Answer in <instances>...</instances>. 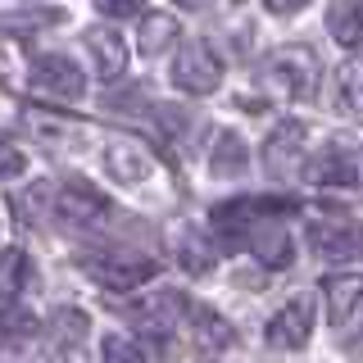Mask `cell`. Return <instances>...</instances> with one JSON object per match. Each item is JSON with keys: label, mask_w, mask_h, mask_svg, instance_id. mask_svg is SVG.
<instances>
[{"label": "cell", "mask_w": 363, "mask_h": 363, "mask_svg": "<svg viewBox=\"0 0 363 363\" xmlns=\"http://www.w3.org/2000/svg\"><path fill=\"white\" fill-rule=\"evenodd\" d=\"M55 218H64L68 227H100L113 218V200L86 177H73L55 191Z\"/></svg>", "instance_id": "obj_3"}, {"label": "cell", "mask_w": 363, "mask_h": 363, "mask_svg": "<svg viewBox=\"0 0 363 363\" xmlns=\"http://www.w3.org/2000/svg\"><path fill=\"white\" fill-rule=\"evenodd\" d=\"M28 277H32V264L18 245L0 250V313H14L23 291H28Z\"/></svg>", "instance_id": "obj_17"}, {"label": "cell", "mask_w": 363, "mask_h": 363, "mask_svg": "<svg viewBox=\"0 0 363 363\" xmlns=\"http://www.w3.org/2000/svg\"><path fill=\"white\" fill-rule=\"evenodd\" d=\"M218 82H223V64L213 55V45L200 37L182 45L173 60V86L186 91V96H209V91H218Z\"/></svg>", "instance_id": "obj_4"}, {"label": "cell", "mask_w": 363, "mask_h": 363, "mask_svg": "<svg viewBox=\"0 0 363 363\" xmlns=\"http://www.w3.org/2000/svg\"><path fill=\"white\" fill-rule=\"evenodd\" d=\"M77 264H82V272L105 291H136V286H145V281H155V272H159V264L150 255H86V259H77Z\"/></svg>", "instance_id": "obj_2"}, {"label": "cell", "mask_w": 363, "mask_h": 363, "mask_svg": "<svg viewBox=\"0 0 363 363\" xmlns=\"http://www.w3.org/2000/svg\"><path fill=\"white\" fill-rule=\"evenodd\" d=\"M309 327H313V304L300 295V300H286L277 313L268 318L264 336H268L272 350H300L304 340H309Z\"/></svg>", "instance_id": "obj_8"}, {"label": "cell", "mask_w": 363, "mask_h": 363, "mask_svg": "<svg viewBox=\"0 0 363 363\" xmlns=\"http://www.w3.org/2000/svg\"><path fill=\"white\" fill-rule=\"evenodd\" d=\"M105 164L123 186H145V182L155 177V155L145 150V145H136V141H113L105 150Z\"/></svg>", "instance_id": "obj_11"}, {"label": "cell", "mask_w": 363, "mask_h": 363, "mask_svg": "<svg viewBox=\"0 0 363 363\" xmlns=\"http://www.w3.org/2000/svg\"><path fill=\"white\" fill-rule=\"evenodd\" d=\"M177 264L191 277H204V272H213V264H218V250L209 245V236L200 227H182L177 232Z\"/></svg>", "instance_id": "obj_19"}, {"label": "cell", "mask_w": 363, "mask_h": 363, "mask_svg": "<svg viewBox=\"0 0 363 363\" xmlns=\"http://www.w3.org/2000/svg\"><path fill=\"white\" fill-rule=\"evenodd\" d=\"M173 37H182V23L173 9H141V23H136V50L145 55V60H155V55H164Z\"/></svg>", "instance_id": "obj_13"}, {"label": "cell", "mask_w": 363, "mask_h": 363, "mask_svg": "<svg viewBox=\"0 0 363 363\" xmlns=\"http://www.w3.org/2000/svg\"><path fill=\"white\" fill-rule=\"evenodd\" d=\"M264 86L281 100H313L318 91V55L309 45H281L264 60Z\"/></svg>", "instance_id": "obj_1"}, {"label": "cell", "mask_w": 363, "mask_h": 363, "mask_svg": "<svg viewBox=\"0 0 363 363\" xmlns=\"http://www.w3.org/2000/svg\"><path fill=\"white\" fill-rule=\"evenodd\" d=\"M86 50H91L96 73L105 77V82H118L123 68H128V50H123L118 32H109V28H86Z\"/></svg>", "instance_id": "obj_16"}, {"label": "cell", "mask_w": 363, "mask_h": 363, "mask_svg": "<svg viewBox=\"0 0 363 363\" xmlns=\"http://www.w3.org/2000/svg\"><path fill=\"white\" fill-rule=\"evenodd\" d=\"M186 336L196 340L204 354H223V350L236 345L232 323H227L218 309H209V304H191V313H186Z\"/></svg>", "instance_id": "obj_9"}, {"label": "cell", "mask_w": 363, "mask_h": 363, "mask_svg": "<svg viewBox=\"0 0 363 363\" xmlns=\"http://www.w3.org/2000/svg\"><path fill=\"white\" fill-rule=\"evenodd\" d=\"M23 173H28V155H23L9 136H0V182H14Z\"/></svg>", "instance_id": "obj_23"}, {"label": "cell", "mask_w": 363, "mask_h": 363, "mask_svg": "<svg viewBox=\"0 0 363 363\" xmlns=\"http://www.w3.org/2000/svg\"><path fill=\"white\" fill-rule=\"evenodd\" d=\"M309 245H313V255H323V259H354L359 250H363V227L354 218H345V213H323V218H309Z\"/></svg>", "instance_id": "obj_6"}, {"label": "cell", "mask_w": 363, "mask_h": 363, "mask_svg": "<svg viewBox=\"0 0 363 363\" xmlns=\"http://www.w3.org/2000/svg\"><path fill=\"white\" fill-rule=\"evenodd\" d=\"M250 168V145L241 141V132H218L209 145V173L213 177H241Z\"/></svg>", "instance_id": "obj_18"}, {"label": "cell", "mask_w": 363, "mask_h": 363, "mask_svg": "<svg viewBox=\"0 0 363 363\" xmlns=\"http://www.w3.org/2000/svg\"><path fill=\"white\" fill-rule=\"evenodd\" d=\"M55 323H60V340H64V345H77V340H86V318L77 313V309H64Z\"/></svg>", "instance_id": "obj_24"}, {"label": "cell", "mask_w": 363, "mask_h": 363, "mask_svg": "<svg viewBox=\"0 0 363 363\" xmlns=\"http://www.w3.org/2000/svg\"><path fill=\"white\" fill-rule=\"evenodd\" d=\"M100 14L105 18H128V14H136V5L132 0H100Z\"/></svg>", "instance_id": "obj_25"}, {"label": "cell", "mask_w": 363, "mask_h": 363, "mask_svg": "<svg viewBox=\"0 0 363 363\" xmlns=\"http://www.w3.org/2000/svg\"><path fill=\"white\" fill-rule=\"evenodd\" d=\"M250 250H255V259H259V264H268V268H286L291 259H295L291 232L277 218H264L255 232H250Z\"/></svg>", "instance_id": "obj_15"}, {"label": "cell", "mask_w": 363, "mask_h": 363, "mask_svg": "<svg viewBox=\"0 0 363 363\" xmlns=\"http://www.w3.org/2000/svg\"><path fill=\"white\" fill-rule=\"evenodd\" d=\"M32 91L45 100H64V105H73V100H82V68H77L68 55H37L32 60Z\"/></svg>", "instance_id": "obj_5"}, {"label": "cell", "mask_w": 363, "mask_h": 363, "mask_svg": "<svg viewBox=\"0 0 363 363\" xmlns=\"http://www.w3.org/2000/svg\"><path fill=\"white\" fill-rule=\"evenodd\" d=\"M100 363H145V354H141V345H136L132 336L109 332L100 340Z\"/></svg>", "instance_id": "obj_22"}, {"label": "cell", "mask_w": 363, "mask_h": 363, "mask_svg": "<svg viewBox=\"0 0 363 363\" xmlns=\"http://www.w3.org/2000/svg\"><path fill=\"white\" fill-rule=\"evenodd\" d=\"M327 291V318H332V327H345L354 309L363 304V272H336V277L323 281Z\"/></svg>", "instance_id": "obj_14"}, {"label": "cell", "mask_w": 363, "mask_h": 363, "mask_svg": "<svg viewBox=\"0 0 363 363\" xmlns=\"http://www.w3.org/2000/svg\"><path fill=\"white\" fill-rule=\"evenodd\" d=\"M272 213V204H259V200H227V204H213V232L218 241L232 250V245H250V232Z\"/></svg>", "instance_id": "obj_7"}, {"label": "cell", "mask_w": 363, "mask_h": 363, "mask_svg": "<svg viewBox=\"0 0 363 363\" xmlns=\"http://www.w3.org/2000/svg\"><path fill=\"white\" fill-rule=\"evenodd\" d=\"M304 159V128L300 123H277V132L268 136L264 145V164L272 177H295Z\"/></svg>", "instance_id": "obj_10"}, {"label": "cell", "mask_w": 363, "mask_h": 363, "mask_svg": "<svg viewBox=\"0 0 363 363\" xmlns=\"http://www.w3.org/2000/svg\"><path fill=\"white\" fill-rule=\"evenodd\" d=\"M336 100L350 118H363V60H350L336 73Z\"/></svg>", "instance_id": "obj_21"}, {"label": "cell", "mask_w": 363, "mask_h": 363, "mask_svg": "<svg viewBox=\"0 0 363 363\" xmlns=\"http://www.w3.org/2000/svg\"><path fill=\"white\" fill-rule=\"evenodd\" d=\"M309 182L313 186H359V159L345 150V145H327V150L313 155L309 164Z\"/></svg>", "instance_id": "obj_12"}, {"label": "cell", "mask_w": 363, "mask_h": 363, "mask_svg": "<svg viewBox=\"0 0 363 363\" xmlns=\"http://www.w3.org/2000/svg\"><path fill=\"white\" fill-rule=\"evenodd\" d=\"M327 32L336 37V45L345 50H363V5L359 0H340V5L327 9Z\"/></svg>", "instance_id": "obj_20"}]
</instances>
